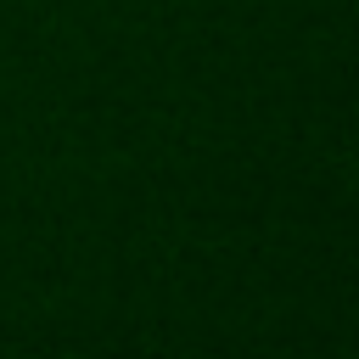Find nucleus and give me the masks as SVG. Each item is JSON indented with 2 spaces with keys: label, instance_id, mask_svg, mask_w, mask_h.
Here are the masks:
<instances>
[]
</instances>
